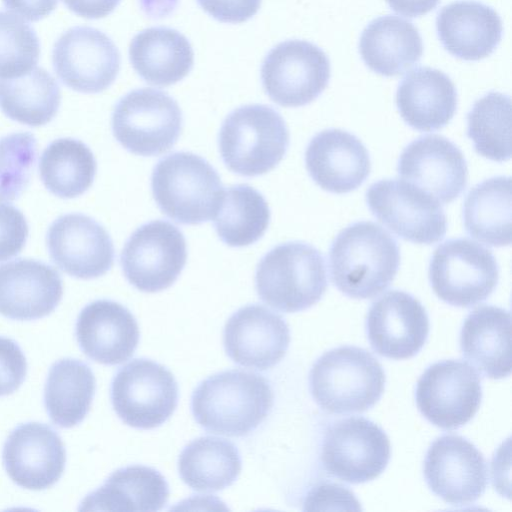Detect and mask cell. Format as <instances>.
Listing matches in <instances>:
<instances>
[{
  "label": "cell",
  "mask_w": 512,
  "mask_h": 512,
  "mask_svg": "<svg viewBox=\"0 0 512 512\" xmlns=\"http://www.w3.org/2000/svg\"><path fill=\"white\" fill-rule=\"evenodd\" d=\"M187 259L183 233L165 220H153L136 229L120 256L124 276L136 289L155 293L169 288Z\"/></svg>",
  "instance_id": "12"
},
{
  "label": "cell",
  "mask_w": 512,
  "mask_h": 512,
  "mask_svg": "<svg viewBox=\"0 0 512 512\" xmlns=\"http://www.w3.org/2000/svg\"><path fill=\"white\" fill-rule=\"evenodd\" d=\"M241 466L235 445L214 436L193 440L185 446L178 460L181 479L198 492H215L232 485Z\"/></svg>",
  "instance_id": "33"
},
{
  "label": "cell",
  "mask_w": 512,
  "mask_h": 512,
  "mask_svg": "<svg viewBox=\"0 0 512 512\" xmlns=\"http://www.w3.org/2000/svg\"><path fill=\"white\" fill-rule=\"evenodd\" d=\"M62 295V278L46 263L16 259L0 265V314L6 318H43L54 311Z\"/></svg>",
  "instance_id": "22"
},
{
  "label": "cell",
  "mask_w": 512,
  "mask_h": 512,
  "mask_svg": "<svg viewBox=\"0 0 512 512\" xmlns=\"http://www.w3.org/2000/svg\"><path fill=\"white\" fill-rule=\"evenodd\" d=\"M97 164L90 148L82 141L60 138L51 142L39 161L44 186L60 198L85 193L94 181Z\"/></svg>",
  "instance_id": "35"
},
{
  "label": "cell",
  "mask_w": 512,
  "mask_h": 512,
  "mask_svg": "<svg viewBox=\"0 0 512 512\" xmlns=\"http://www.w3.org/2000/svg\"><path fill=\"white\" fill-rule=\"evenodd\" d=\"M467 136L475 151L492 161L511 157V99L489 92L478 99L467 114Z\"/></svg>",
  "instance_id": "37"
},
{
  "label": "cell",
  "mask_w": 512,
  "mask_h": 512,
  "mask_svg": "<svg viewBox=\"0 0 512 512\" xmlns=\"http://www.w3.org/2000/svg\"><path fill=\"white\" fill-rule=\"evenodd\" d=\"M385 382L379 361L356 346H341L325 352L309 374V388L315 402L332 414L372 408L381 398Z\"/></svg>",
  "instance_id": "3"
},
{
  "label": "cell",
  "mask_w": 512,
  "mask_h": 512,
  "mask_svg": "<svg viewBox=\"0 0 512 512\" xmlns=\"http://www.w3.org/2000/svg\"><path fill=\"white\" fill-rule=\"evenodd\" d=\"M111 401L119 418L137 429H153L173 414L178 385L173 374L149 359H134L121 367L111 384Z\"/></svg>",
  "instance_id": "9"
},
{
  "label": "cell",
  "mask_w": 512,
  "mask_h": 512,
  "mask_svg": "<svg viewBox=\"0 0 512 512\" xmlns=\"http://www.w3.org/2000/svg\"><path fill=\"white\" fill-rule=\"evenodd\" d=\"M400 265L395 239L371 221L350 224L335 237L329 251L331 280L343 294L373 298L394 280Z\"/></svg>",
  "instance_id": "1"
},
{
  "label": "cell",
  "mask_w": 512,
  "mask_h": 512,
  "mask_svg": "<svg viewBox=\"0 0 512 512\" xmlns=\"http://www.w3.org/2000/svg\"><path fill=\"white\" fill-rule=\"evenodd\" d=\"M440 0H386L390 8L405 17L425 15L436 8Z\"/></svg>",
  "instance_id": "46"
},
{
  "label": "cell",
  "mask_w": 512,
  "mask_h": 512,
  "mask_svg": "<svg viewBox=\"0 0 512 512\" xmlns=\"http://www.w3.org/2000/svg\"><path fill=\"white\" fill-rule=\"evenodd\" d=\"M96 381L91 368L84 362L65 358L49 370L44 405L53 423L62 428L78 425L90 410Z\"/></svg>",
  "instance_id": "32"
},
{
  "label": "cell",
  "mask_w": 512,
  "mask_h": 512,
  "mask_svg": "<svg viewBox=\"0 0 512 512\" xmlns=\"http://www.w3.org/2000/svg\"><path fill=\"white\" fill-rule=\"evenodd\" d=\"M75 332L84 354L104 365L127 361L140 336L132 313L120 303L106 299L93 301L81 310Z\"/></svg>",
  "instance_id": "24"
},
{
  "label": "cell",
  "mask_w": 512,
  "mask_h": 512,
  "mask_svg": "<svg viewBox=\"0 0 512 512\" xmlns=\"http://www.w3.org/2000/svg\"><path fill=\"white\" fill-rule=\"evenodd\" d=\"M262 0H197L201 8L223 23H243L259 10Z\"/></svg>",
  "instance_id": "42"
},
{
  "label": "cell",
  "mask_w": 512,
  "mask_h": 512,
  "mask_svg": "<svg viewBox=\"0 0 512 512\" xmlns=\"http://www.w3.org/2000/svg\"><path fill=\"white\" fill-rule=\"evenodd\" d=\"M2 2L6 10L30 22H37L47 17L58 4V0H2Z\"/></svg>",
  "instance_id": "44"
},
{
  "label": "cell",
  "mask_w": 512,
  "mask_h": 512,
  "mask_svg": "<svg viewBox=\"0 0 512 512\" xmlns=\"http://www.w3.org/2000/svg\"><path fill=\"white\" fill-rule=\"evenodd\" d=\"M52 261L65 273L78 279H94L110 270L114 246L105 228L81 213L58 217L46 236Z\"/></svg>",
  "instance_id": "17"
},
{
  "label": "cell",
  "mask_w": 512,
  "mask_h": 512,
  "mask_svg": "<svg viewBox=\"0 0 512 512\" xmlns=\"http://www.w3.org/2000/svg\"><path fill=\"white\" fill-rule=\"evenodd\" d=\"M23 213L10 204L0 203V262L18 255L28 238Z\"/></svg>",
  "instance_id": "40"
},
{
  "label": "cell",
  "mask_w": 512,
  "mask_h": 512,
  "mask_svg": "<svg viewBox=\"0 0 512 512\" xmlns=\"http://www.w3.org/2000/svg\"><path fill=\"white\" fill-rule=\"evenodd\" d=\"M396 104L403 120L413 129L443 128L457 109V91L452 80L431 67L412 70L400 82Z\"/></svg>",
  "instance_id": "26"
},
{
  "label": "cell",
  "mask_w": 512,
  "mask_h": 512,
  "mask_svg": "<svg viewBox=\"0 0 512 512\" xmlns=\"http://www.w3.org/2000/svg\"><path fill=\"white\" fill-rule=\"evenodd\" d=\"M331 75L325 52L304 40L277 44L261 66L262 86L269 98L284 107H300L314 101Z\"/></svg>",
  "instance_id": "11"
},
{
  "label": "cell",
  "mask_w": 512,
  "mask_h": 512,
  "mask_svg": "<svg viewBox=\"0 0 512 512\" xmlns=\"http://www.w3.org/2000/svg\"><path fill=\"white\" fill-rule=\"evenodd\" d=\"M391 445L386 433L364 417L333 422L322 441L321 461L327 473L360 484L377 478L386 469Z\"/></svg>",
  "instance_id": "10"
},
{
  "label": "cell",
  "mask_w": 512,
  "mask_h": 512,
  "mask_svg": "<svg viewBox=\"0 0 512 512\" xmlns=\"http://www.w3.org/2000/svg\"><path fill=\"white\" fill-rule=\"evenodd\" d=\"M168 498V483L157 470L132 465L114 471L83 499L79 510L153 512L161 510Z\"/></svg>",
  "instance_id": "30"
},
{
  "label": "cell",
  "mask_w": 512,
  "mask_h": 512,
  "mask_svg": "<svg viewBox=\"0 0 512 512\" xmlns=\"http://www.w3.org/2000/svg\"><path fill=\"white\" fill-rule=\"evenodd\" d=\"M436 29L445 50L467 61H478L492 54L503 32L498 13L477 1H457L444 6L438 13Z\"/></svg>",
  "instance_id": "25"
},
{
  "label": "cell",
  "mask_w": 512,
  "mask_h": 512,
  "mask_svg": "<svg viewBox=\"0 0 512 512\" xmlns=\"http://www.w3.org/2000/svg\"><path fill=\"white\" fill-rule=\"evenodd\" d=\"M27 361L12 339L0 336V396L15 392L24 382Z\"/></svg>",
  "instance_id": "41"
},
{
  "label": "cell",
  "mask_w": 512,
  "mask_h": 512,
  "mask_svg": "<svg viewBox=\"0 0 512 512\" xmlns=\"http://www.w3.org/2000/svg\"><path fill=\"white\" fill-rule=\"evenodd\" d=\"M511 178L493 177L474 186L463 204L468 234L493 247L511 243Z\"/></svg>",
  "instance_id": "31"
},
{
  "label": "cell",
  "mask_w": 512,
  "mask_h": 512,
  "mask_svg": "<svg viewBox=\"0 0 512 512\" xmlns=\"http://www.w3.org/2000/svg\"><path fill=\"white\" fill-rule=\"evenodd\" d=\"M121 0H62L66 7L78 16L100 19L111 14Z\"/></svg>",
  "instance_id": "45"
},
{
  "label": "cell",
  "mask_w": 512,
  "mask_h": 512,
  "mask_svg": "<svg viewBox=\"0 0 512 512\" xmlns=\"http://www.w3.org/2000/svg\"><path fill=\"white\" fill-rule=\"evenodd\" d=\"M359 52L373 72L385 77L403 74L423 54L422 38L410 22L394 15L372 20L362 31Z\"/></svg>",
  "instance_id": "29"
},
{
  "label": "cell",
  "mask_w": 512,
  "mask_h": 512,
  "mask_svg": "<svg viewBox=\"0 0 512 512\" xmlns=\"http://www.w3.org/2000/svg\"><path fill=\"white\" fill-rule=\"evenodd\" d=\"M366 333L372 349L379 355L408 359L422 349L428 338V314L411 294L392 290L372 303Z\"/></svg>",
  "instance_id": "19"
},
{
  "label": "cell",
  "mask_w": 512,
  "mask_h": 512,
  "mask_svg": "<svg viewBox=\"0 0 512 512\" xmlns=\"http://www.w3.org/2000/svg\"><path fill=\"white\" fill-rule=\"evenodd\" d=\"M182 124L178 103L153 88L130 91L117 102L112 114L114 137L126 150L140 156H158L170 150Z\"/></svg>",
  "instance_id": "7"
},
{
  "label": "cell",
  "mask_w": 512,
  "mask_h": 512,
  "mask_svg": "<svg viewBox=\"0 0 512 512\" xmlns=\"http://www.w3.org/2000/svg\"><path fill=\"white\" fill-rule=\"evenodd\" d=\"M259 298L282 312L306 310L327 288L322 254L304 242H287L272 248L259 261L255 274Z\"/></svg>",
  "instance_id": "5"
},
{
  "label": "cell",
  "mask_w": 512,
  "mask_h": 512,
  "mask_svg": "<svg viewBox=\"0 0 512 512\" xmlns=\"http://www.w3.org/2000/svg\"><path fill=\"white\" fill-rule=\"evenodd\" d=\"M305 164L318 186L337 194L360 187L371 170L366 147L356 136L341 129L316 134L306 148Z\"/></svg>",
  "instance_id": "23"
},
{
  "label": "cell",
  "mask_w": 512,
  "mask_h": 512,
  "mask_svg": "<svg viewBox=\"0 0 512 512\" xmlns=\"http://www.w3.org/2000/svg\"><path fill=\"white\" fill-rule=\"evenodd\" d=\"M423 474L430 490L455 506L478 500L488 481L483 454L470 441L455 434L440 436L431 444Z\"/></svg>",
  "instance_id": "16"
},
{
  "label": "cell",
  "mask_w": 512,
  "mask_h": 512,
  "mask_svg": "<svg viewBox=\"0 0 512 512\" xmlns=\"http://www.w3.org/2000/svg\"><path fill=\"white\" fill-rule=\"evenodd\" d=\"M60 87L42 67L12 78H0V109L10 119L28 126H42L57 114Z\"/></svg>",
  "instance_id": "34"
},
{
  "label": "cell",
  "mask_w": 512,
  "mask_h": 512,
  "mask_svg": "<svg viewBox=\"0 0 512 512\" xmlns=\"http://www.w3.org/2000/svg\"><path fill=\"white\" fill-rule=\"evenodd\" d=\"M40 42L35 30L14 15L0 11V78L20 76L38 63Z\"/></svg>",
  "instance_id": "38"
},
{
  "label": "cell",
  "mask_w": 512,
  "mask_h": 512,
  "mask_svg": "<svg viewBox=\"0 0 512 512\" xmlns=\"http://www.w3.org/2000/svg\"><path fill=\"white\" fill-rule=\"evenodd\" d=\"M372 214L398 237L416 244H434L446 234L447 219L432 196L397 179L373 183L366 191Z\"/></svg>",
  "instance_id": "13"
},
{
  "label": "cell",
  "mask_w": 512,
  "mask_h": 512,
  "mask_svg": "<svg viewBox=\"0 0 512 512\" xmlns=\"http://www.w3.org/2000/svg\"><path fill=\"white\" fill-rule=\"evenodd\" d=\"M218 144L229 170L254 177L271 171L283 159L289 132L282 116L272 107L244 105L225 118Z\"/></svg>",
  "instance_id": "6"
},
{
  "label": "cell",
  "mask_w": 512,
  "mask_h": 512,
  "mask_svg": "<svg viewBox=\"0 0 512 512\" xmlns=\"http://www.w3.org/2000/svg\"><path fill=\"white\" fill-rule=\"evenodd\" d=\"M415 399L429 422L444 430H455L477 413L482 400L481 380L474 367L464 361H440L419 378Z\"/></svg>",
  "instance_id": "14"
},
{
  "label": "cell",
  "mask_w": 512,
  "mask_h": 512,
  "mask_svg": "<svg viewBox=\"0 0 512 512\" xmlns=\"http://www.w3.org/2000/svg\"><path fill=\"white\" fill-rule=\"evenodd\" d=\"M121 57L104 32L90 26H74L56 40L52 65L61 82L70 89L100 93L115 81Z\"/></svg>",
  "instance_id": "15"
},
{
  "label": "cell",
  "mask_w": 512,
  "mask_h": 512,
  "mask_svg": "<svg viewBox=\"0 0 512 512\" xmlns=\"http://www.w3.org/2000/svg\"><path fill=\"white\" fill-rule=\"evenodd\" d=\"M214 227L219 238L230 247H244L257 242L270 222V209L265 198L247 184L224 190Z\"/></svg>",
  "instance_id": "36"
},
{
  "label": "cell",
  "mask_w": 512,
  "mask_h": 512,
  "mask_svg": "<svg viewBox=\"0 0 512 512\" xmlns=\"http://www.w3.org/2000/svg\"><path fill=\"white\" fill-rule=\"evenodd\" d=\"M273 402V390L263 376L233 369L202 381L192 394L191 409L207 431L240 437L264 421Z\"/></svg>",
  "instance_id": "2"
},
{
  "label": "cell",
  "mask_w": 512,
  "mask_h": 512,
  "mask_svg": "<svg viewBox=\"0 0 512 512\" xmlns=\"http://www.w3.org/2000/svg\"><path fill=\"white\" fill-rule=\"evenodd\" d=\"M151 189L162 213L184 225L214 218L224 194L217 171L191 152H175L158 161Z\"/></svg>",
  "instance_id": "4"
},
{
  "label": "cell",
  "mask_w": 512,
  "mask_h": 512,
  "mask_svg": "<svg viewBox=\"0 0 512 512\" xmlns=\"http://www.w3.org/2000/svg\"><path fill=\"white\" fill-rule=\"evenodd\" d=\"M2 457L11 480L35 491L53 486L62 476L66 463L60 436L39 422L17 426L4 444Z\"/></svg>",
  "instance_id": "20"
},
{
  "label": "cell",
  "mask_w": 512,
  "mask_h": 512,
  "mask_svg": "<svg viewBox=\"0 0 512 512\" xmlns=\"http://www.w3.org/2000/svg\"><path fill=\"white\" fill-rule=\"evenodd\" d=\"M319 488L329 496L318 495L312 492H309L306 500H305V509L306 510H316L319 509L321 505L327 504H348L351 505L355 510H359V503L355 499L353 493L347 490L345 487L339 486L337 484H320ZM345 509H347L344 506Z\"/></svg>",
  "instance_id": "43"
},
{
  "label": "cell",
  "mask_w": 512,
  "mask_h": 512,
  "mask_svg": "<svg viewBox=\"0 0 512 512\" xmlns=\"http://www.w3.org/2000/svg\"><path fill=\"white\" fill-rule=\"evenodd\" d=\"M129 58L145 82L161 87L185 78L194 64L188 39L168 27H151L136 34L130 43Z\"/></svg>",
  "instance_id": "28"
},
{
  "label": "cell",
  "mask_w": 512,
  "mask_h": 512,
  "mask_svg": "<svg viewBox=\"0 0 512 512\" xmlns=\"http://www.w3.org/2000/svg\"><path fill=\"white\" fill-rule=\"evenodd\" d=\"M223 342L226 354L235 363L266 370L285 356L290 330L280 315L252 304L240 308L228 319Z\"/></svg>",
  "instance_id": "21"
},
{
  "label": "cell",
  "mask_w": 512,
  "mask_h": 512,
  "mask_svg": "<svg viewBox=\"0 0 512 512\" xmlns=\"http://www.w3.org/2000/svg\"><path fill=\"white\" fill-rule=\"evenodd\" d=\"M429 281L435 294L457 307H471L487 299L499 280L492 252L467 238L439 245L429 264Z\"/></svg>",
  "instance_id": "8"
},
{
  "label": "cell",
  "mask_w": 512,
  "mask_h": 512,
  "mask_svg": "<svg viewBox=\"0 0 512 512\" xmlns=\"http://www.w3.org/2000/svg\"><path fill=\"white\" fill-rule=\"evenodd\" d=\"M36 158V139L30 132L0 138V201H13L27 186Z\"/></svg>",
  "instance_id": "39"
},
{
  "label": "cell",
  "mask_w": 512,
  "mask_h": 512,
  "mask_svg": "<svg viewBox=\"0 0 512 512\" xmlns=\"http://www.w3.org/2000/svg\"><path fill=\"white\" fill-rule=\"evenodd\" d=\"M463 356L491 379L511 373V315L508 310L484 305L465 319L460 333Z\"/></svg>",
  "instance_id": "27"
},
{
  "label": "cell",
  "mask_w": 512,
  "mask_h": 512,
  "mask_svg": "<svg viewBox=\"0 0 512 512\" xmlns=\"http://www.w3.org/2000/svg\"><path fill=\"white\" fill-rule=\"evenodd\" d=\"M397 172L442 204L456 199L468 181L467 163L460 149L435 134L419 137L406 146L399 157Z\"/></svg>",
  "instance_id": "18"
}]
</instances>
